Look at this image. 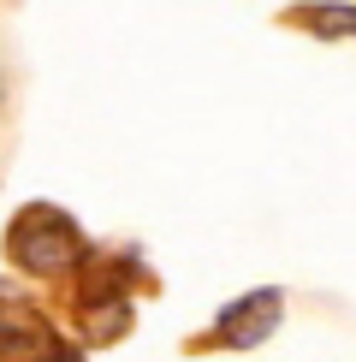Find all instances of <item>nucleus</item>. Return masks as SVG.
<instances>
[{"label": "nucleus", "instance_id": "obj_1", "mask_svg": "<svg viewBox=\"0 0 356 362\" xmlns=\"http://www.w3.org/2000/svg\"><path fill=\"white\" fill-rule=\"evenodd\" d=\"M6 250H12V262H18L24 274H36V279H54V274H66V267L83 262V238L59 208H24V214L12 220V232H6Z\"/></svg>", "mask_w": 356, "mask_h": 362}, {"label": "nucleus", "instance_id": "obj_2", "mask_svg": "<svg viewBox=\"0 0 356 362\" xmlns=\"http://www.w3.org/2000/svg\"><path fill=\"white\" fill-rule=\"evenodd\" d=\"M279 309H285V303H279V291H249V297H237L232 309H220L214 333H220V344L249 351V344H261L279 327Z\"/></svg>", "mask_w": 356, "mask_h": 362}]
</instances>
